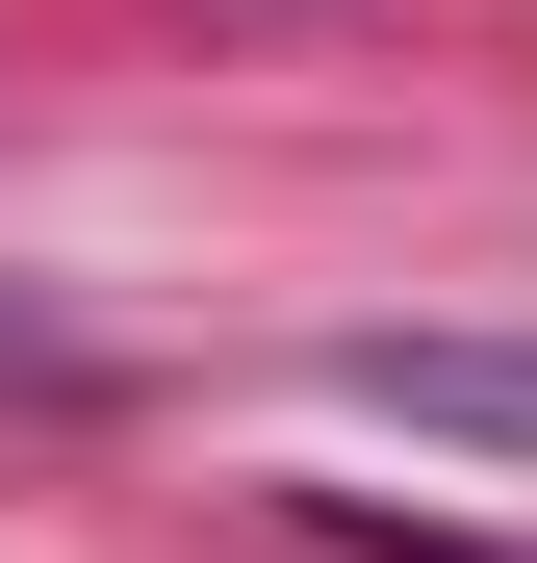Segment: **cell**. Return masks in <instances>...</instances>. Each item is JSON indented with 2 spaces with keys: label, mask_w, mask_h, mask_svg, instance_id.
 <instances>
[{
  "label": "cell",
  "mask_w": 537,
  "mask_h": 563,
  "mask_svg": "<svg viewBox=\"0 0 537 563\" xmlns=\"http://www.w3.org/2000/svg\"><path fill=\"white\" fill-rule=\"evenodd\" d=\"M333 410H384V435H486V461H537V333H358V358H333Z\"/></svg>",
  "instance_id": "cell-1"
}]
</instances>
